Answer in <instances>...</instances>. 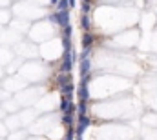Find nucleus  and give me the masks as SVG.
Returning <instances> with one entry per match:
<instances>
[{
    "mask_svg": "<svg viewBox=\"0 0 157 140\" xmlns=\"http://www.w3.org/2000/svg\"><path fill=\"white\" fill-rule=\"evenodd\" d=\"M88 71H90V60L84 57V60H82V75H88Z\"/></svg>",
    "mask_w": 157,
    "mask_h": 140,
    "instance_id": "9",
    "label": "nucleus"
},
{
    "mask_svg": "<svg viewBox=\"0 0 157 140\" xmlns=\"http://www.w3.org/2000/svg\"><path fill=\"white\" fill-rule=\"evenodd\" d=\"M84 111H86V105L80 104V105H78V113H80V115H84Z\"/></svg>",
    "mask_w": 157,
    "mask_h": 140,
    "instance_id": "12",
    "label": "nucleus"
},
{
    "mask_svg": "<svg viewBox=\"0 0 157 140\" xmlns=\"http://www.w3.org/2000/svg\"><path fill=\"white\" fill-rule=\"evenodd\" d=\"M59 84H60V86L70 84V75H68V73H66V75H60V76H59Z\"/></svg>",
    "mask_w": 157,
    "mask_h": 140,
    "instance_id": "7",
    "label": "nucleus"
},
{
    "mask_svg": "<svg viewBox=\"0 0 157 140\" xmlns=\"http://www.w3.org/2000/svg\"><path fill=\"white\" fill-rule=\"evenodd\" d=\"M68 6H70V7H75V6H77V0H68Z\"/></svg>",
    "mask_w": 157,
    "mask_h": 140,
    "instance_id": "13",
    "label": "nucleus"
},
{
    "mask_svg": "<svg viewBox=\"0 0 157 140\" xmlns=\"http://www.w3.org/2000/svg\"><path fill=\"white\" fill-rule=\"evenodd\" d=\"M62 93L66 95V98H71V95H73V84L70 82V84L62 86Z\"/></svg>",
    "mask_w": 157,
    "mask_h": 140,
    "instance_id": "5",
    "label": "nucleus"
},
{
    "mask_svg": "<svg viewBox=\"0 0 157 140\" xmlns=\"http://www.w3.org/2000/svg\"><path fill=\"white\" fill-rule=\"evenodd\" d=\"M60 111H62V113H71V111H73V104H71L70 98H62V102H60Z\"/></svg>",
    "mask_w": 157,
    "mask_h": 140,
    "instance_id": "3",
    "label": "nucleus"
},
{
    "mask_svg": "<svg viewBox=\"0 0 157 140\" xmlns=\"http://www.w3.org/2000/svg\"><path fill=\"white\" fill-rule=\"evenodd\" d=\"M91 40H93V35H91V33H86V35H84V47H86V49H90Z\"/></svg>",
    "mask_w": 157,
    "mask_h": 140,
    "instance_id": "6",
    "label": "nucleus"
},
{
    "mask_svg": "<svg viewBox=\"0 0 157 140\" xmlns=\"http://www.w3.org/2000/svg\"><path fill=\"white\" fill-rule=\"evenodd\" d=\"M82 28H84V29H88V28H90V20H88V17H84V18H82Z\"/></svg>",
    "mask_w": 157,
    "mask_h": 140,
    "instance_id": "11",
    "label": "nucleus"
},
{
    "mask_svg": "<svg viewBox=\"0 0 157 140\" xmlns=\"http://www.w3.org/2000/svg\"><path fill=\"white\" fill-rule=\"evenodd\" d=\"M49 20H51V22H57V24L62 26V28H66V26H70V13H68V9H66V11L53 13V15H49Z\"/></svg>",
    "mask_w": 157,
    "mask_h": 140,
    "instance_id": "1",
    "label": "nucleus"
},
{
    "mask_svg": "<svg viewBox=\"0 0 157 140\" xmlns=\"http://www.w3.org/2000/svg\"><path fill=\"white\" fill-rule=\"evenodd\" d=\"M62 122H64L66 126H71V124H73V118H71V115H70V113H66V115H64V120H62Z\"/></svg>",
    "mask_w": 157,
    "mask_h": 140,
    "instance_id": "10",
    "label": "nucleus"
},
{
    "mask_svg": "<svg viewBox=\"0 0 157 140\" xmlns=\"http://www.w3.org/2000/svg\"><path fill=\"white\" fill-rule=\"evenodd\" d=\"M88 126H90V120H88V118H86L84 115H80V124H78V129H77L78 135H80V133H82V131H84V129H86Z\"/></svg>",
    "mask_w": 157,
    "mask_h": 140,
    "instance_id": "4",
    "label": "nucleus"
},
{
    "mask_svg": "<svg viewBox=\"0 0 157 140\" xmlns=\"http://www.w3.org/2000/svg\"><path fill=\"white\" fill-rule=\"evenodd\" d=\"M57 6H59V11H66L70 6H68V0H57Z\"/></svg>",
    "mask_w": 157,
    "mask_h": 140,
    "instance_id": "8",
    "label": "nucleus"
},
{
    "mask_svg": "<svg viewBox=\"0 0 157 140\" xmlns=\"http://www.w3.org/2000/svg\"><path fill=\"white\" fill-rule=\"evenodd\" d=\"M71 66H73V55L70 49V51H64V62L60 64V69H62V73H70Z\"/></svg>",
    "mask_w": 157,
    "mask_h": 140,
    "instance_id": "2",
    "label": "nucleus"
}]
</instances>
